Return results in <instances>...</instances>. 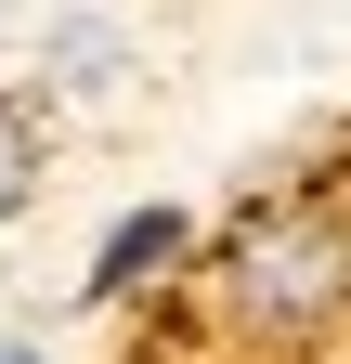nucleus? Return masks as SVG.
I'll return each instance as SVG.
<instances>
[{"label":"nucleus","mask_w":351,"mask_h":364,"mask_svg":"<svg viewBox=\"0 0 351 364\" xmlns=\"http://www.w3.org/2000/svg\"><path fill=\"white\" fill-rule=\"evenodd\" d=\"M338 299H351V221H274V235H247V260H234V326L313 338Z\"/></svg>","instance_id":"1"},{"label":"nucleus","mask_w":351,"mask_h":364,"mask_svg":"<svg viewBox=\"0 0 351 364\" xmlns=\"http://www.w3.org/2000/svg\"><path fill=\"white\" fill-rule=\"evenodd\" d=\"M169 260H183V208H130L104 235V260H92V287L117 299V287H144V273H169Z\"/></svg>","instance_id":"2"},{"label":"nucleus","mask_w":351,"mask_h":364,"mask_svg":"<svg viewBox=\"0 0 351 364\" xmlns=\"http://www.w3.org/2000/svg\"><path fill=\"white\" fill-rule=\"evenodd\" d=\"M39 196V105H14V91H0V221H14Z\"/></svg>","instance_id":"3"},{"label":"nucleus","mask_w":351,"mask_h":364,"mask_svg":"<svg viewBox=\"0 0 351 364\" xmlns=\"http://www.w3.org/2000/svg\"><path fill=\"white\" fill-rule=\"evenodd\" d=\"M0 364H39V351H0Z\"/></svg>","instance_id":"4"}]
</instances>
